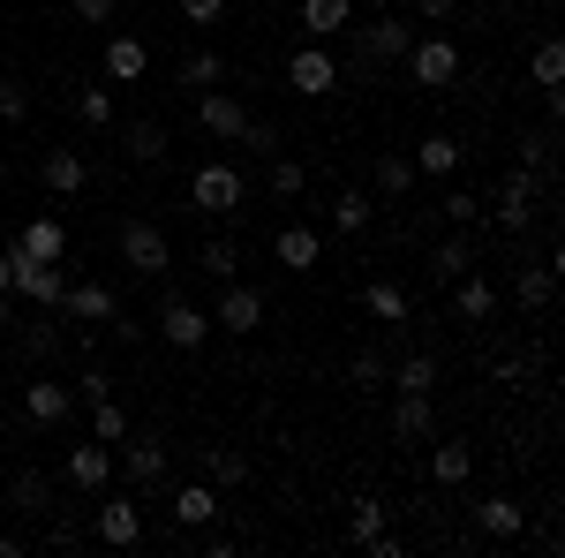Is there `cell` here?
<instances>
[{
  "instance_id": "1",
  "label": "cell",
  "mask_w": 565,
  "mask_h": 558,
  "mask_svg": "<svg viewBox=\"0 0 565 558\" xmlns=\"http://www.w3.org/2000/svg\"><path fill=\"white\" fill-rule=\"evenodd\" d=\"M242 197H249V181H242L234 159H204V167L189 173V204H196V212L234 219V212H242Z\"/></svg>"
},
{
  "instance_id": "2",
  "label": "cell",
  "mask_w": 565,
  "mask_h": 558,
  "mask_svg": "<svg viewBox=\"0 0 565 558\" xmlns=\"http://www.w3.org/2000/svg\"><path fill=\"white\" fill-rule=\"evenodd\" d=\"M490 219H498V227H505V234H513V242H521L527 227H535V219H543V173L513 167V173H505V189H498V197H490Z\"/></svg>"
},
{
  "instance_id": "3",
  "label": "cell",
  "mask_w": 565,
  "mask_h": 558,
  "mask_svg": "<svg viewBox=\"0 0 565 558\" xmlns=\"http://www.w3.org/2000/svg\"><path fill=\"white\" fill-rule=\"evenodd\" d=\"M121 264H129L136 280H167L174 272V250H167L159 219H121Z\"/></svg>"
},
{
  "instance_id": "4",
  "label": "cell",
  "mask_w": 565,
  "mask_h": 558,
  "mask_svg": "<svg viewBox=\"0 0 565 558\" xmlns=\"http://www.w3.org/2000/svg\"><path fill=\"white\" fill-rule=\"evenodd\" d=\"M90 536H98L106 551L143 544V506H136V498H98V506H90Z\"/></svg>"
},
{
  "instance_id": "5",
  "label": "cell",
  "mask_w": 565,
  "mask_h": 558,
  "mask_svg": "<svg viewBox=\"0 0 565 558\" xmlns=\"http://www.w3.org/2000/svg\"><path fill=\"white\" fill-rule=\"evenodd\" d=\"M407 76L423 91H452V76H460V45L452 39H415L407 45Z\"/></svg>"
},
{
  "instance_id": "6",
  "label": "cell",
  "mask_w": 565,
  "mask_h": 558,
  "mask_svg": "<svg viewBox=\"0 0 565 558\" xmlns=\"http://www.w3.org/2000/svg\"><path fill=\"white\" fill-rule=\"evenodd\" d=\"M53 309H61V317H76V325H114V317H121V295H114V287H98V280H68Z\"/></svg>"
},
{
  "instance_id": "7",
  "label": "cell",
  "mask_w": 565,
  "mask_h": 558,
  "mask_svg": "<svg viewBox=\"0 0 565 558\" xmlns=\"http://www.w3.org/2000/svg\"><path fill=\"white\" fill-rule=\"evenodd\" d=\"M287 84L302 91V98H332V91H340V61L324 53V39H309L302 53L287 61Z\"/></svg>"
},
{
  "instance_id": "8",
  "label": "cell",
  "mask_w": 565,
  "mask_h": 558,
  "mask_svg": "<svg viewBox=\"0 0 565 558\" xmlns=\"http://www.w3.org/2000/svg\"><path fill=\"white\" fill-rule=\"evenodd\" d=\"M121 445H129V453H121V468H129V483L136 491H159V483H167V468H174V453H167V438H159V430H151V438H121Z\"/></svg>"
},
{
  "instance_id": "9",
  "label": "cell",
  "mask_w": 565,
  "mask_h": 558,
  "mask_svg": "<svg viewBox=\"0 0 565 558\" xmlns=\"http://www.w3.org/2000/svg\"><path fill=\"white\" fill-rule=\"evenodd\" d=\"M354 39H362V69H392V61H407L415 31H407L399 15H377V23H362Z\"/></svg>"
},
{
  "instance_id": "10",
  "label": "cell",
  "mask_w": 565,
  "mask_h": 558,
  "mask_svg": "<svg viewBox=\"0 0 565 558\" xmlns=\"http://www.w3.org/2000/svg\"><path fill=\"white\" fill-rule=\"evenodd\" d=\"M159 340L181 347V355H196V347L212 340V309H196V302H167V309H159Z\"/></svg>"
},
{
  "instance_id": "11",
  "label": "cell",
  "mask_w": 565,
  "mask_h": 558,
  "mask_svg": "<svg viewBox=\"0 0 565 558\" xmlns=\"http://www.w3.org/2000/svg\"><path fill=\"white\" fill-rule=\"evenodd\" d=\"M39 181L53 189V197H84L90 189V159L76 151V144H53V151L39 159Z\"/></svg>"
},
{
  "instance_id": "12",
  "label": "cell",
  "mask_w": 565,
  "mask_h": 558,
  "mask_svg": "<svg viewBox=\"0 0 565 558\" xmlns=\"http://www.w3.org/2000/svg\"><path fill=\"white\" fill-rule=\"evenodd\" d=\"M212 325H218V333H234V340H249V333L264 325V295H257V287H234V280H226V295H218Z\"/></svg>"
},
{
  "instance_id": "13",
  "label": "cell",
  "mask_w": 565,
  "mask_h": 558,
  "mask_svg": "<svg viewBox=\"0 0 565 558\" xmlns=\"http://www.w3.org/2000/svg\"><path fill=\"white\" fill-rule=\"evenodd\" d=\"M196 122H204V136H218V144H234L242 136V122H249V106L234 98V91H196Z\"/></svg>"
},
{
  "instance_id": "14",
  "label": "cell",
  "mask_w": 565,
  "mask_h": 558,
  "mask_svg": "<svg viewBox=\"0 0 565 558\" xmlns=\"http://www.w3.org/2000/svg\"><path fill=\"white\" fill-rule=\"evenodd\" d=\"M476 528L490 536V544H521V528H527V506L513 498V491H490L476 506Z\"/></svg>"
},
{
  "instance_id": "15",
  "label": "cell",
  "mask_w": 565,
  "mask_h": 558,
  "mask_svg": "<svg viewBox=\"0 0 565 558\" xmlns=\"http://www.w3.org/2000/svg\"><path fill=\"white\" fill-rule=\"evenodd\" d=\"M415 151H377V167H370V197H385V204H407L415 197Z\"/></svg>"
},
{
  "instance_id": "16",
  "label": "cell",
  "mask_w": 565,
  "mask_h": 558,
  "mask_svg": "<svg viewBox=\"0 0 565 558\" xmlns=\"http://www.w3.org/2000/svg\"><path fill=\"white\" fill-rule=\"evenodd\" d=\"M23 415H31L39 430L68 423V415H76V392H68V386H53V378H39V370H31V386H23Z\"/></svg>"
},
{
  "instance_id": "17",
  "label": "cell",
  "mask_w": 565,
  "mask_h": 558,
  "mask_svg": "<svg viewBox=\"0 0 565 558\" xmlns=\"http://www.w3.org/2000/svg\"><path fill=\"white\" fill-rule=\"evenodd\" d=\"M61 287H68V272H61V264L23 257V250H15V295H23V302H39V309H53V302H61Z\"/></svg>"
},
{
  "instance_id": "18",
  "label": "cell",
  "mask_w": 565,
  "mask_h": 558,
  "mask_svg": "<svg viewBox=\"0 0 565 558\" xmlns=\"http://www.w3.org/2000/svg\"><path fill=\"white\" fill-rule=\"evenodd\" d=\"M271 257H279V272H317L324 264V234L317 227H279L271 234Z\"/></svg>"
},
{
  "instance_id": "19",
  "label": "cell",
  "mask_w": 565,
  "mask_h": 558,
  "mask_svg": "<svg viewBox=\"0 0 565 558\" xmlns=\"http://www.w3.org/2000/svg\"><path fill=\"white\" fill-rule=\"evenodd\" d=\"M121 151H129L136 167H167V151H174V136H167V122H151V114H136L129 129H121Z\"/></svg>"
},
{
  "instance_id": "20",
  "label": "cell",
  "mask_w": 565,
  "mask_h": 558,
  "mask_svg": "<svg viewBox=\"0 0 565 558\" xmlns=\"http://www.w3.org/2000/svg\"><path fill=\"white\" fill-rule=\"evenodd\" d=\"M106 475H114V445H106V438L68 445V483H76V491H90V498H98V491H106Z\"/></svg>"
},
{
  "instance_id": "21",
  "label": "cell",
  "mask_w": 565,
  "mask_h": 558,
  "mask_svg": "<svg viewBox=\"0 0 565 558\" xmlns=\"http://www.w3.org/2000/svg\"><path fill=\"white\" fill-rule=\"evenodd\" d=\"M430 430H437L430 392H392V438H399V445H415V438H430Z\"/></svg>"
},
{
  "instance_id": "22",
  "label": "cell",
  "mask_w": 565,
  "mask_h": 558,
  "mask_svg": "<svg viewBox=\"0 0 565 558\" xmlns=\"http://www.w3.org/2000/svg\"><path fill=\"white\" fill-rule=\"evenodd\" d=\"M143 69H151V45L136 39V31H114L106 39V84H136Z\"/></svg>"
},
{
  "instance_id": "23",
  "label": "cell",
  "mask_w": 565,
  "mask_h": 558,
  "mask_svg": "<svg viewBox=\"0 0 565 558\" xmlns=\"http://www.w3.org/2000/svg\"><path fill=\"white\" fill-rule=\"evenodd\" d=\"M452 317H468V325H490V317H498V287H490L482 272H460V280H452Z\"/></svg>"
},
{
  "instance_id": "24",
  "label": "cell",
  "mask_w": 565,
  "mask_h": 558,
  "mask_svg": "<svg viewBox=\"0 0 565 558\" xmlns=\"http://www.w3.org/2000/svg\"><path fill=\"white\" fill-rule=\"evenodd\" d=\"M15 250H23V257H45V264H61L68 257V227H61V219H23V234H15Z\"/></svg>"
},
{
  "instance_id": "25",
  "label": "cell",
  "mask_w": 565,
  "mask_h": 558,
  "mask_svg": "<svg viewBox=\"0 0 565 558\" xmlns=\"http://www.w3.org/2000/svg\"><path fill=\"white\" fill-rule=\"evenodd\" d=\"M362 309H370L377 325H407V317H415V302H407L399 280H370V287H362Z\"/></svg>"
},
{
  "instance_id": "26",
  "label": "cell",
  "mask_w": 565,
  "mask_h": 558,
  "mask_svg": "<svg viewBox=\"0 0 565 558\" xmlns=\"http://www.w3.org/2000/svg\"><path fill=\"white\" fill-rule=\"evenodd\" d=\"M551 295H558V257L521 264V272H513V302H521V309H543Z\"/></svg>"
},
{
  "instance_id": "27",
  "label": "cell",
  "mask_w": 565,
  "mask_h": 558,
  "mask_svg": "<svg viewBox=\"0 0 565 558\" xmlns=\"http://www.w3.org/2000/svg\"><path fill=\"white\" fill-rule=\"evenodd\" d=\"M218 514H226V506H218L212 483H189V491H174V520H181V528H212Z\"/></svg>"
},
{
  "instance_id": "28",
  "label": "cell",
  "mask_w": 565,
  "mask_h": 558,
  "mask_svg": "<svg viewBox=\"0 0 565 558\" xmlns=\"http://www.w3.org/2000/svg\"><path fill=\"white\" fill-rule=\"evenodd\" d=\"M354 23V0H302V31L309 39H340Z\"/></svg>"
},
{
  "instance_id": "29",
  "label": "cell",
  "mask_w": 565,
  "mask_h": 558,
  "mask_svg": "<svg viewBox=\"0 0 565 558\" xmlns=\"http://www.w3.org/2000/svg\"><path fill=\"white\" fill-rule=\"evenodd\" d=\"M324 212H332V227H340V234H362V227L377 219V197H370V189H340Z\"/></svg>"
},
{
  "instance_id": "30",
  "label": "cell",
  "mask_w": 565,
  "mask_h": 558,
  "mask_svg": "<svg viewBox=\"0 0 565 558\" xmlns=\"http://www.w3.org/2000/svg\"><path fill=\"white\" fill-rule=\"evenodd\" d=\"M204 483H212V491H242V483H249V461H242L234 445H204Z\"/></svg>"
},
{
  "instance_id": "31",
  "label": "cell",
  "mask_w": 565,
  "mask_h": 558,
  "mask_svg": "<svg viewBox=\"0 0 565 558\" xmlns=\"http://www.w3.org/2000/svg\"><path fill=\"white\" fill-rule=\"evenodd\" d=\"M527 84L535 91H565V45L558 39H535V53H527Z\"/></svg>"
},
{
  "instance_id": "32",
  "label": "cell",
  "mask_w": 565,
  "mask_h": 558,
  "mask_svg": "<svg viewBox=\"0 0 565 558\" xmlns=\"http://www.w3.org/2000/svg\"><path fill=\"white\" fill-rule=\"evenodd\" d=\"M385 386L392 392H437V355H399L385 370Z\"/></svg>"
},
{
  "instance_id": "33",
  "label": "cell",
  "mask_w": 565,
  "mask_h": 558,
  "mask_svg": "<svg viewBox=\"0 0 565 558\" xmlns=\"http://www.w3.org/2000/svg\"><path fill=\"white\" fill-rule=\"evenodd\" d=\"M8 498H15V514H53V475H39V468H23L15 483H8Z\"/></svg>"
},
{
  "instance_id": "34",
  "label": "cell",
  "mask_w": 565,
  "mask_h": 558,
  "mask_svg": "<svg viewBox=\"0 0 565 558\" xmlns=\"http://www.w3.org/2000/svg\"><path fill=\"white\" fill-rule=\"evenodd\" d=\"M212 84H226V61H218L212 45H196V53L181 61V91L196 98V91H212Z\"/></svg>"
},
{
  "instance_id": "35",
  "label": "cell",
  "mask_w": 565,
  "mask_h": 558,
  "mask_svg": "<svg viewBox=\"0 0 565 558\" xmlns=\"http://www.w3.org/2000/svg\"><path fill=\"white\" fill-rule=\"evenodd\" d=\"M430 272L445 280V287H452L460 272H476V250H468V227H460L452 242H437V250H430Z\"/></svg>"
},
{
  "instance_id": "36",
  "label": "cell",
  "mask_w": 565,
  "mask_h": 558,
  "mask_svg": "<svg viewBox=\"0 0 565 558\" xmlns=\"http://www.w3.org/2000/svg\"><path fill=\"white\" fill-rule=\"evenodd\" d=\"M468 475H476V453H468L460 438H452V445H437V453H430V483H445V491H452V483H468Z\"/></svg>"
},
{
  "instance_id": "37",
  "label": "cell",
  "mask_w": 565,
  "mask_h": 558,
  "mask_svg": "<svg viewBox=\"0 0 565 558\" xmlns=\"http://www.w3.org/2000/svg\"><path fill=\"white\" fill-rule=\"evenodd\" d=\"M415 173H437V181L460 173V144H452V136H423V144H415Z\"/></svg>"
},
{
  "instance_id": "38",
  "label": "cell",
  "mask_w": 565,
  "mask_h": 558,
  "mask_svg": "<svg viewBox=\"0 0 565 558\" xmlns=\"http://www.w3.org/2000/svg\"><path fill=\"white\" fill-rule=\"evenodd\" d=\"M196 264H204V272H212L218 287H226V280H234V272H242V250H234V234H212V242H204V250H196Z\"/></svg>"
},
{
  "instance_id": "39",
  "label": "cell",
  "mask_w": 565,
  "mask_h": 558,
  "mask_svg": "<svg viewBox=\"0 0 565 558\" xmlns=\"http://www.w3.org/2000/svg\"><path fill=\"white\" fill-rule=\"evenodd\" d=\"M385 520H392L385 498H354V506H348V544H370V536H377Z\"/></svg>"
},
{
  "instance_id": "40",
  "label": "cell",
  "mask_w": 565,
  "mask_h": 558,
  "mask_svg": "<svg viewBox=\"0 0 565 558\" xmlns=\"http://www.w3.org/2000/svg\"><path fill=\"white\" fill-rule=\"evenodd\" d=\"M76 122H84V129H114V91L84 84V91H76Z\"/></svg>"
},
{
  "instance_id": "41",
  "label": "cell",
  "mask_w": 565,
  "mask_h": 558,
  "mask_svg": "<svg viewBox=\"0 0 565 558\" xmlns=\"http://www.w3.org/2000/svg\"><path fill=\"white\" fill-rule=\"evenodd\" d=\"M513 167H527V173H551L558 167V129H535V136H521V159Z\"/></svg>"
},
{
  "instance_id": "42",
  "label": "cell",
  "mask_w": 565,
  "mask_h": 558,
  "mask_svg": "<svg viewBox=\"0 0 565 558\" xmlns=\"http://www.w3.org/2000/svg\"><path fill=\"white\" fill-rule=\"evenodd\" d=\"M53 347H61V333H53V325H23V333H15V355H23L31 370H39V362H53Z\"/></svg>"
},
{
  "instance_id": "43",
  "label": "cell",
  "mask_w": 565,
  "mask_h": 558,
  "mask_svg": "<svg viewBox=\"0 0 565 558\" xmlns=\"http://www.w3.org/2000/svg\"><path fill=\"white\" fill-rule=\"evenodd\" d=\"M385 370H392V355H385V347H354V362H348V378H354V386H385Z\"/></svg>"
},
{
  "instance_id": "44",
  "label": "cell",
  "mask_w": 565,
  "mask_h": 558,
  "mask_svg": "<svg viewBox=\"0 0 565 558\" xmlns=\"http://www.w3.org/2000/svg\"><path fill=\"white\" fill-rule=\"evenodd\" d=\"M90 438H106V445H121V438H129V415H121L114 400H90Z\"/></svg>"
},
{
  "instance_id": "45",
  "label": "cell",
  "mask_w": 565,
  "mask_h": 558,
  "mask_svg": "<svg viewBox=\"0 0 565 558\" xmlns=\"http://www.w3.org/2000/svg\"><path fill=\"white\" fill-rule=\"evenodd\" d=\"M309 189V167L302 159H279V151H271V197H302Z\"/></svg>"
},
{
  "instance_id": "46",
  "label": "cell",
  "mask_w": 565,
  "mask_h": 558,
  "mask_svg": "<svg viewBox=\"0 0 565 558\" xmlns=\"http://www.w3.org/2000/svg\"><path fill=\"white\" fill-rule=\"evenodd\" d=\"M437 212L452 219V227H476V219H482V197H468V189H445V197H437Z\"/></svg>"
},
{
  "instance_id": "47",
  "label": "cell",
  "mask_w": 565,
  "mask_h": 558,
  "mask_svg": "<svg viewBox=\"0 0 565 558\" xmlns=\"http://www.w3.org/2000/svg\"><path fill=\"white\" fill-rule=\"evenodd\" d=\"M234 144H242V151H257V159H271V151H279V129H271V122H257V114H249V122H242V136H234Z\"/></svg>"
},
{
  "instance_id": "48",
  "label": "cell",
  "mask_w": 565,
  "mask_h": 558,
  "mask_svg": "<svg viewBox=\"0 0 565 558\" xmlns=\"http://www.w3.org/2000/svg\"><path fill=\"white\" fill-rule=\"evenodd\" d=\"M0 122H31V84H0Z\"/></svg>"
},
{
  "instance_id": "49",
  "label": "cell",
  "mask_w": 565,
  "mask_h": 558,
  "mask_svg": "<svg viewBox=\"0 0 565 558\" xmlns=\"http://www.w3.org/2000/svg\"><path fill=\"white\" fill-rule=\"evenodd\" d=\"M181 23L212 31V23H226V0H181Z\"/></svg>"
},
{
  "instance_id": "50",
  "label": "cell",
  "mask_w": 565,
  "mask_h": 558,
  "mask_svg": "<svg viewBox=\"0 0 565 558\" xmlns=\"http://www.w3.org/2000/svg\"><path fill=\"white\" fill-rule=\"evenodd\" d=\"M68 392H76V408H90V400H114V378H106V370H84Z\"/></svg>"
},
{
  "instance_id": "51",
  "label": "cell",
  "mask_w": 565,
  "mask_h": 558,
  "mask_svg": "<svg viewBox=\"0 0 565 558\" xmlns=\"http://www.w3.org/2000/svg\"><path fill=\"white\" fill-rule=\"evenodd\" d=\"M68 8H76V23H114L121 0H68Z\"/></svg>"
},
{
  "instance_id": "52",
  "label": "cell",
  "mask_w": 565,
  "mask_h": 558,
  "mask_svg": "<svg viewBox=\"0 0 565 558\" xmlns=\"http://www.w3.org/2000/svg\"><path fill=\"white\" fill-rule=\"evenodd\" d=\"M415 15H423V23H452V15H460V0H415Z\"/></svg>"
},
{
  "instance_id": "53",
  "label": "cell",
  "mask_w": 565,
  "mask_h": 558,
  "mask_svg": "<svg viewBox=\"0 0 565 558\" xmlns=\"http://www.w3.org/2000/svg\"><path fill=\"white\" fill-rule=\"evenodd\" d=\"M15 295V242H8V250H0V302Z\"/></svg>"
},
{
  "instance_id": "54",
  "label": "cell",
  "mask_w": 565,
  "mask_h": 558,
  "mask_svg": "<svg viewBox=\"0 0 565 558\" xmlns=\"http://www.w3.org/2000/svg\"><path fill=\"white\" fill-rule=\"evenodd\" d=\"M0 355H8V302H0Z\"/></svg>"
},
{
  "instance_id": "55",
  "label": "cell",
  "mask_w": 565,
  "mask_h": 558,
  "mask_svg": "<svg viewBox=\"0 0 565 558\" xmlns=\"http://www.w3.org/2000/svg\"><path fill=\"white\" fill-rule=\"evenodd\" d=\"M0 181H8V151H0Z\"/></svg>"
}]
</instances>
